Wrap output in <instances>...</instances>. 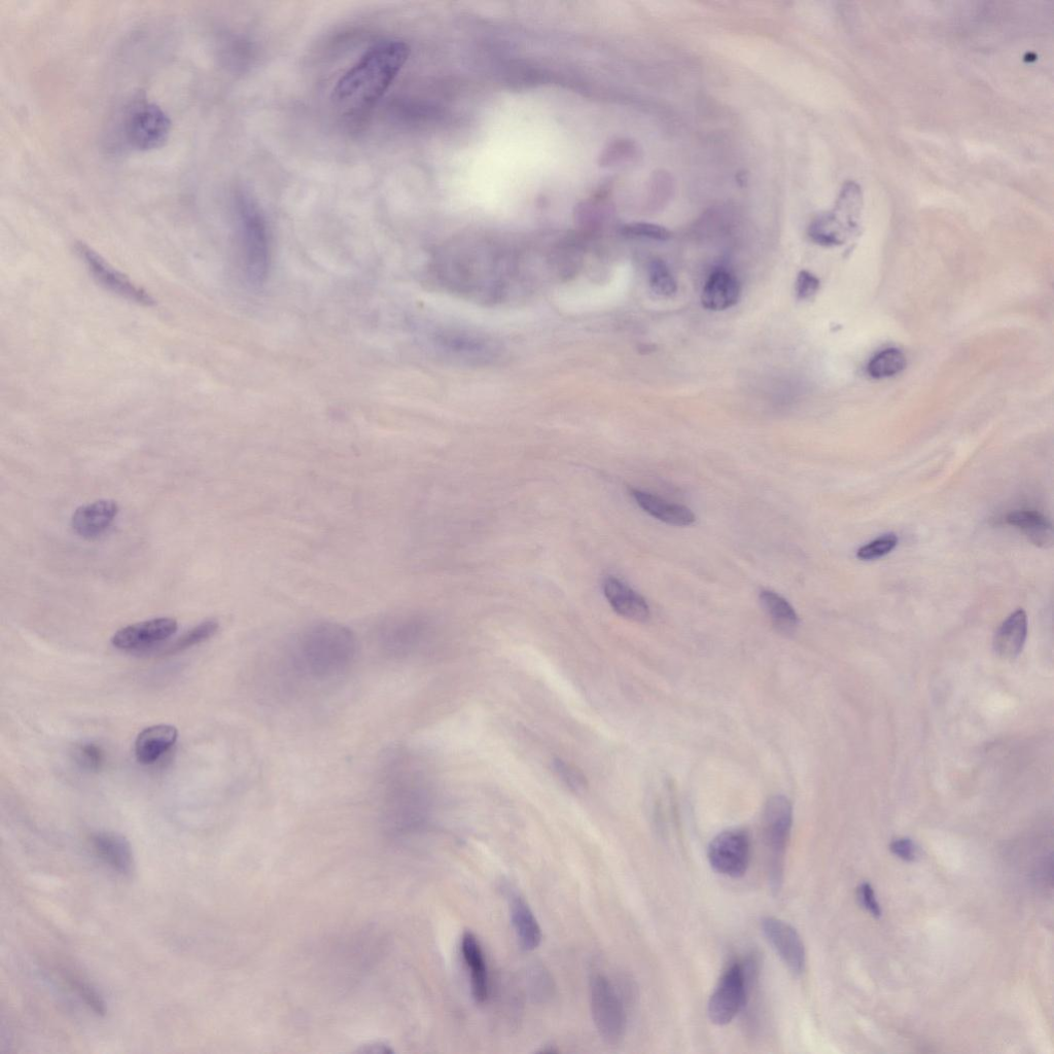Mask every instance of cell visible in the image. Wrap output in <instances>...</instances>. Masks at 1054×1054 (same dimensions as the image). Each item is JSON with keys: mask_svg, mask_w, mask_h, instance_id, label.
Listing matches in <instances>:
<instances>
[{"mask_svg": "<svg viewBox=\"0 0 1054 1054\" xmlns=\"http://www.w3.org/2000/svg\"><path fill=\"white\" fill-rule=\"evenodd\" d=\"M409 55L410 48L402 41L374 46L340 79L335 101L348 110L370 107L389 90Z\"/></svg>", "mask_w": 1054, "mask_h": 1054, "instance_id": "6da1fadb", "label": "cell"}, {"mask_svg": "<svg viewBox=\"0 0 1054 1054\" xmlns=\"http://www.w3.org/2000/svg\"><path fill=\"white\" fill-rule=\"evenodd\" d=\"M358 643L354 632L334 622L307 627L297 640L296 655L310 676L330 679L345 672L354 662Z\"/></svg>", "mask_w": 1054, "mask_h": 1054, "instance_id": "7a4b0ae2", "label": "cell"}, {"mask_svg": "<svg viewBox=\"0 0 1054 1054\" xmlns=\"http://www.w3.org/2000/svg\"><path fill=\"white\" fill-rule=\"evenodd\" d=\"M241 261L251 283L262 284L271 261L270 236L258 203L247 193L235 198Z\"/></svg>", "mask_w": 1054, "mask_h": 1054, "instance_id": "3957f363", "label": "cell"}, {"mask_svg": "<svg viewBox=\"0 0 1054 1054\" xmlns=\"http://www.w3.org/2000/svg\"><path fill=\"white\" fill-rule=\"evenodd\" d=\"M793 823V808L785 796L768 800L763 815V836L768 853L771 891L779 894L784 878L785 855Z\"/></svg>", "mask_w": 1054, "mask_h": 1054, "instance_id": "277c9868", "label": "cell"}, {"mask_svg": "<svg viewBox=\"0 0 1054 1054\" xmlns=\"http://www.w3.org/2000/svg\"><path fill=\"white\" fill-rule=\"evenodd\" d=\"M123 131L126 143L139 152L161 148L169 138L171 120L158 104L136 99L127 108Z\"/></svg>", "mask_w": 1054, "mask_h": 1054, "instance_id": "5b68a950", "label": "cell"}, {"mask_svg": "<svg viewBox=\"0 0 1054 1054\" xmlns=\"http://www.w3.org/2000/svg\"><path fill=\"white\" fill-rule=\"evenodd\" d=\"M590 1004L601 1037L610 1045L619 1044L626 1032V1011L611 981L603 974L596 973L590 979Z\"/></svg>", "mask_w": 1054, "mask_h": 1054, "instance_id": "8992f818", "label": "cell"}, {"mask_svg": "<svg viewBox=\"0 0 1054 1054\" xmlns=\"http://www.w3.org/2000/svg\"><path fill=\"white\" fill-rule=\"evenodd\" d=\"M747 998V969L741 963H733L723 973L710 998V1021L717 1026L730 1024L745 1007Z\"/></svg>", "mask_w": 1054, "mask_h": 1054, "instance_id": "52a82bcc", "label": "cell"}, {"mask_svg": "<svg viewBox=\"0 0 1054 1054\" xmlns=\"http://www.w3.org/2000/svg\"><path fill=\"white\" fill-rule=\"evenodd\" d=\"M750 838L743 830H727L717 835L710 843L708 859L719 874L740 878L750 864Z\"/></svg>", "mask_w": 1054, "mask_h": 1054, "instance_id": "ba28073f", "label": "cell"}, {"mask_svg": "<svg viewBox=\"0 0 1054 1054\" xmlns=\"http://www.w3.org/2000/svg\"><path fill=\"white\" fill-rule=\"evenodd\" d=\"M80 257L101 286L130 302L153 306L154 298L142 287L133 283L126 275L105 261L85 243L77 245Z\"/></svg>", "mask_w": 1054, "mask_h": 1054, "instance_id": "9c48e42d", "label": "cell"}, {"mask_svg": "<svg viewBox=\"0 0 1054 1054\" xmlns=\"http://www.w3.org/2000/svg\"><path fill=\"white\" fill-rule=\"evenodd\" d=\"M178 629L179 623L173 618H155L119 629L111 642L119 650L139 651L169 640Z\"/></svg>", "mask_w": 1054, "mask_h": 1054, "instance_id": "30bf717a", "label": "cell"}, {"mask_svg": "<svg viewBox=\"0 0 1054 1054\" xmlns=\"http://www.w3.org/2000/svg\"><path fill=\"white\" fill-rule=\"evenodd\" d=\"M761 927L768 942L788 969L794 975L801 974L805 968L806 955L798 932L788 923L774 917L764 918Z\"/></svg>", "mask_w": 1054, "mask_h": 1054, "instance_id": "8fae6325", "label": "cell"}, {"mask_svg": "<svg viewBox=\"0 0 1054 1054\" xmlns=\"http://www.w3.org/2000/svg\"><path fill=\"white\" fill-rule=\"evenodd\" d=\"M90 845L95 856L118 874L127 876L133 872L134 857L130 842L122 835L98 831L90 836Z\"/></svg>", "mask_w": 1054, "mask_h": 1054, "instance_id": "7c38bea8", "label": "cell"}, {"mask_svg": "<svg viewBox=\"0 0 1054 1054\" xmlns=\"http://www.w3.org/2000/svg\"><path fill=\"white\" fill-rule=\"evenodd\" d=\"M119 511L118 504L111 500H100L81 506L72 517L73 530L83 539H98L108 532Z\"/></svg>", "mask_w": 1054, "mask_h": 1054, "instance_id": "4fadbf2b", "label": "cell"}, {"mask_svg": "<svg viewBox=\"0 0 1054 1054\" xmlns=\"http://www.w3.org/2000/svg\"><path fill=\"white\" fill-rule=\"evenodd\" d=\"M179 739L177 727L159 724L140 732L134 744V753L138 763L152 765L159 761Z\"/></svg>", "mask_w": 1054, "mask_h": 1054, "instance_id": "5bb4252c", "label": "cell"}, {"mask_svg": "<svg viewBox=\"0 0 1054 1054\" xmlns=\"http://www.w3.org/2000/svg\"><path fill=\"white\" fill-rule=\"evenodd\" d=\"M421 627L416 617L395 614L382 623L381 645L394 655L406 654L419 640Z\"/></svg>", "mask_w": 1054, "mask_h": 1054, "instance_id": "9a60e30c", "label": "cell"}, {"mask_svg": "<svg viewBox=\"0 0 1054 1054\" xmlns=\"http://www.w3.org/2000/svg\"><path fill=\"white\" fill-rule=\"evenodd\" d=\"M603 587L608 602L623 618L636 622L650 618V608L644 597L621 580L610 576L605 579Z\"/></svg>", "mask_w": 1054, "mask_h": 1054, "instance_id": "2e32d148", "label": "cell"}, {"mask_svg": "<svg viewBox=\"0 0 1054 1054\" xmlns=\"http://www.w3.org/2000/svg\"><path fill=\"white\" fill-rule=\"evenodd\" d=\"M511 921L524 951H534L541 944L542 930L529 904L517 893L508 892Z\"/></svg>", "mask_w": 1054, "mask_h": 1054, "instance_id": "e0dca14e", "label": "cell"}, {"mask_svg": "<svg viewBox=\"0 0 1054 1054\" xmlns=\"http://www.w3.org/2000/svg\"><path fill=\"white\" fill-rule=\"evenodd\" d=\"M740 281L730 272L719 270L707 281L701 295L702 306L713 311L726 310L741 298Z\"/></svg>", "mask_w": 1054, "mask_h": 1054, "instance_id": "ac0fdd59", "label": "cell"}, {"mask_svg": "<svg viewBox=\"0 0 1054 1054\" xmlns=\"http://www.w3.org/2000/svg\"><path fill=\"white\" fill-rule=\"evenodd\" d=\"M462 953L470 973L473 998L483 1004L489 996L488 971L481 944L472 932H466L462 938Z\"/></svg>", "mask_w": 1054, "mask_h": 1054, "instance_id": "d6986e66", "label": "cell"}, {"mask_svg": "<svg viewBox=\"0 0 1054 1054\" xmlns=\"http://www.w3.org/2000/svg\"><path fill=\"white\" fill-rule=\"evenodd\" d=\"M1028 636V616L1020 609L1012 613L999 627L994 639L995 652L1004 659L1020 655Z\"/></svg>", "mask_w": 1054, "mask_h": 1054, "instance_id": "ffe728a7", "label": "cell"}, {"mask_svg": "<svg viewBox=\"0 0 1054 1054\" xmlns=\"http://www.w3.org/2000/svg\"><path fill=\"white\" fill-rule=\"evenodd\" d=\"M630 495L649 515L666 524L688 526L695 522L694 513L687 507L667 502L639 489H631Z\"/></svg>", "mask_w": 1054, "mask_h": 1054, "instance_id": "44dd1931", "label": "cell"}, {"mask_svg": "<svg viewBox=\"0 0 1054 1054\" xmlns=\"http://www.w3.org/2000/svg\"><path fill=\"white\" fill-rule=\"evenodd\" d=\"M1006 522L1020 530L1035 546L1048 549L1053 545V529L1050 521L1041 513L1033 510H1016L1010 512Z\"/></svg>", "mask_w": 1054, "mask_h": 1054, "instance_id": "7402d4cb", "label": "cell"}, {"mask_svg": "<svg viewBox=\"0 0 1054 1054\" xmlns=\"http://www.w3.org/2000/svg\"><path fill=\"white\" fill-rule=\"evenodd\" d=\"M759 599L772 624L782 634H793L799 625V617L791 604L782 595L771 590H762Z\"/></svg>", "mask_w": 1054, "mask_h": 1054, "instance_id": "603a6c76", "label": "cell"}, {"mask_svg": "<svg viewBox=\"0 0 1054 1054\" xmlns=\"http://www.w3.org/2000/svg\"><path fill=\"white\" fill-rule=\"evenodd\" d=\"M219 628L220 624L217 620H205L187 631L184 636L170 645L164 654H178L200 645L216 636Z\"/></svg>", "mask_w": 1054, "mask_h": 1054, "instance_id": "cb8c5ba5", "label": "cell"}, {"mask_svg": "<svg viewBox=\"0 0 1054 1054\" xmlns=\"http://www.w3.org/2000/svg\"><path fill=\"white\" fill-rule=\"evenodd\" d=\"M906 367V358L901 350L888 348L877 354L868 365V373L876 379L888 378L901 373Z\"/></svg>", "mask_w": 1054, "mask_h": 1054, "instance_id": "d4e9b609", "label": "cell"}, {"mask_svg": "<svg viewBox=\"0 0 1054 1054\" xmlns=\"http://www.w3.org/2000/svg\"><path fill=\"white\" fill-rule=\"evenodd\" d=\"M649 284L652 291L660 297H672L677 293V281L665 262L654 260L648 268Z\"/></svg>", "mask_w": 1054, "mask_h": 1054, "instance_id": "484cf974", "label": "cell"}, {"mask_svg": "<svg viewBox=\"0 0 1054 1054\" xmlns=\"http://www.w3.org/2000/svg\"><path fill=\"white\" fill-rule=\"evenodd\" d=\"M64 979L67 982L68 987L72 989L82 1002H84V1004L95 1014L102 1016L107 1013V1004H105L103 997L88 981L74 974H66Z\"/></svg>", "mask_w": 1054, "mask_h": 1054, "instance_id": "4316f807", "label": "cell"}, {"mask_svg": "<svg viewBox=\"0 0 1054 1054\" xmlns=\"http://www.w3.org/2000/svg\"><path fill=\"white\" fill-rule=\"evenodd\" d=\"M553 769L560 781L574 793L583 794L588 789L586 777L575 765L561 759H556L553 762Z\"/></svg>", "mask_w": 1054, "mask_h": 1054, "instance_id": "83f0119b", "label": "cell"}, {"mask_svg": "<svg viewBox=\"0 0 1054 1054\" xmlns=\"http://www.w3.org/2000/svg\"><path fill=\"white\" fill-rule=\"evenodd\" d=\"M897 545V536L895 534H887L862 546L857 552V557L863 561L880 559L890 554Z\"/></svg>", "mask_w": 1054, "mask_h": 1054, "instance_id": "f1b7e54d", "label": "cell"}, {"mask_svg": "<svg viewBox=\"0 0 1054 1054\" xmlns=\"http://www.w3.org/2000/svg\"><path fill=\"white\" fill-rule=\"evenodd\" d=\"M75 760L81 768L90 772H98L104 767L105 753L100 746L94 743H83L75 750Z\"/></svg>", "mask_w": 1054, "mask_h": 1054, "instance_id": "f546056e", "label": "cell"}, {"mask_svg": "<svg viewBox=\"0 0 1054 1054\" xmlns=\"http://www.w3.org/2000/svg\"><path fill=\"white\" fill-rule=\"evenodd\" d=\"M530 987L534 998L538 1001H546L553 996V980L549 972L542 966H535L530 971Z\"/></svg>", "mask_w": 1054, "mask_h": 1054, "instance_id": "4dcf8cb0", "label": "cell"}, {"mask_svg": "<svg viewBox=\"0 0 1054 1054\" xmlns=\"http://www.w3.org/2000/svg\"><path fill=\"white\" fill-rule=\"evenodd\" d=\"M623 234L628 237H641L658 241H666L673 236L666 228L648 223L627 225L623 228Z\"/></svg>", "mask_w": 1054, "mask_h": 1054, "instance_id": "1f68e13d", "label": "cell"}, {"mask_svg": "<svg viewBox=\"0 0 1054 1054\" xmlns=\"http://www.w3.org/2000/svg\"><path fill=\"white\" fill-rule=\"evenodd\" d=\"M820 289V280L811 272L801 271L796 280L795 291L798 299L812 298Z\"/></svg>", "mask_w": 1054, "mask_h": 1054, "instance_id": "d6a6232c", "label": "cell"}, {"mask_svg": "<svg viewBox=\"0 0 1054 1054\" xmlns=\"http://www.w3.org/2000/svg\"><path fill=\"white\" fill-rule=\"evenodd\" d=\"M858 896L862 906L876 919L882 917V908L878 903L875 892L870 884L864 883L860 886Z\"/></svg>", "mask_w": 1054, "mask_h": 1054, "instance_id": "836d02e7", "label": "cell"}, {"mask_svg": "<svg viewBox=\"0 0 1054 1054\" xmlns=\"http://www.w3.org/2000/svg\"><path fill=\"white\" fill-rule=\"evenodd\" d=\"M891 851L898 858L911 862L917 858L915 843L909 838H898L891 843Z\"/></svg>", "mask_w": 1054, "mask_h": 1054, "instance_id": "e575fe53", "label": "cell"}]
</instances>
